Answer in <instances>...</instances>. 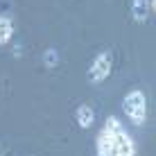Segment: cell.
<instances>
[{
    "label": "cell",
    "mask_w": 156,
    "mask_h": 156,
    "mask_svg": "<svg viewBox=\"0 0 156 156\" xmlns=\"http://www.w3.org/2000/svg\"><path fill=\"white\" fill-rule=\"evenodd\" d=\"M136 147L129 133L120 127L115 118L106 120V127L98 136V156H133Z\"/></svg>",
    "instance_id": "6da1fadb"
},
{
    "label": "cell",
    "mask_w": 156,
    "mask_h": 156,
    "mask_svg": "<svg viewBox=\"0 0 156 156\" xmlns=\"http://www.w3.org/2000/svg\"><path fill=\"white\" fill-rule=\"evenodd\" d=\"M125 113L131 118L136 125H143L147 115V98L143 90H131L125 98Z\"/></svg>",
    "instance_id": "7a4b0ae2"
},
{
    "label": "cell",
    "mask_w": 156,
    "mask_h": 156,
    "mask_svg": "<svg viewBox=\"0 0 156 156\" xmlns=\"http://www.w3.org/2000/svg\"><path fill=\"white\" fill-rule=\"evenodd\" d=\"M109 70H111V57L109 55H98V59L90 66V79L93 82H104Z\"/></svg>",
    "instance_id": "3957f363"
},
{
    "label": "cell",
    "mask_w": 156,
    "mask_h": 156,
    "mask_svg": "<svg viewBox=\"0 0 156 156\" xmlns=\"http://www.w3.org/2000/svg\"><path fill=\"white\" fill-rule=\"evenodd\" d=\"M152 7H154L152 0H133V16H136V20H145L152 14Z\"/></svg>",
    "instance_id": "277c9868"
},
{
    "label": "cell",
    "mask_w": 156,
    "mask_h": 156,
    "mask_svg": "<svg viewBox=\"0 0 156 156\" xmlns=\"http://www.w3.org/2000/svg\"><path fill=\"white\" fill-rule=\"evenodd\" d=\"M77 122L82 127H90L93 125V109L90 106H79L77 109Z\"/></svg>",
    "instance_id": "5b68a950"
},
{
    "label": "cell",
    "mask_w": 156,
    "mask_h": 156,
    "mask_svg": "<svg viewBox=\"0 0 156 156\" xmlns=\"http://www.w3.org/2000/svg\"><path fill=\"white\" fill-rule=\"evenodd\" d=\"M12 20L9 18H5V16H0V43H7L9 39H12Z\"/></svg>",
    "instance_id": "8992f818"
}]
</instances>
